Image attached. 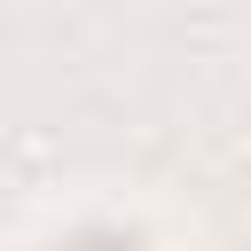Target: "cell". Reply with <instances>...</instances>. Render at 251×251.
<instances>
[{"label":"cell","instance_id":"cell-1","mask_svg":"<svg viewBox=\"0 0 251 251\" xmlns=\"http://www.w3.org/2000/svg\"><path fill=\"white\" fill-rule=\"evenodd\" d=\"M71 251H141V243H133V235H78Z\"/></svg>","mask_w":251,"mask_h":251}]
</instances>
